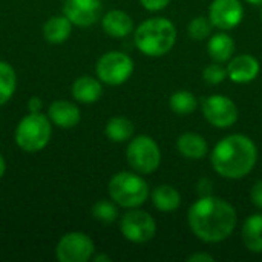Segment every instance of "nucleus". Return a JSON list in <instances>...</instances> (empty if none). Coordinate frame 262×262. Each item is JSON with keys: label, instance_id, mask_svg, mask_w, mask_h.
Returning <instances> with one entry per match:
<instances>
[{"label": "nucleus", "instance_id": "obj_1", "mask_svg": "<svg viewBox=\"0 0 262 262\" xmlns=\"http://www.w3.org/2000/svg\"><path fill=\"white\" fill-rule=\"evenodd\" d=\"M189 226L196 238L207 244H216L229 238L236 227L233 206L218 196H200L189 210Z\"/></svg>", "mask_w": 262, "mask_h": 262}, {"label": "nucleus", "instance_id": "obj_2", "mask_svg": "<svg viewBox=\"0 0 262 262\" xmlns=\"http://www.w3.org/2000/svg\"><path fill=\"white\" fill-rule=\"evenodd\" d=\"M258 160L255 143L246 135H229L223 138L213 149L210 161L215 172L229 180H241L247 177Z\"/></svg>", "mask_w": 262, "mask_h": 262}, {"label": "nucleus", "instance_id": "obj_3", "mask_svg": "<svg viewBox=\"0 0 262 262\" xmlns=\"http://www.w3.org/2000/svg\"><path fill=\"white\" fill-rule=\"evenodd\" d=\"M135 45L147 57H161L167 54L177 41L175 25L164 18L155 17L143 21L135 29Z\"/></svg>", "mask_w": 262, "mask_h": 262}, {"label": "nucleus", "instance_id": "obj_4", "mask_svg": "<svg viewBox=\"0 0 262 262\" xmlns=\"http://www.w3.org/2000/svg\"><path fill=\"white\" fill-rule=\"evenodd\" d=\"M52 127L49 117L41 112H29L23 117L15 127V143L17 146L29 154L45 149L51 140Z\"/></svg>", "mask_w": 262, "mask_h": 262}, {"label": "nucleus", "instance_id": "obj_5", "mask_svg": "<svg viewBox=\"0 0 262 262\" xmlns=\"http://www.w3.org/2000/svg\"><path fill=\"white\" fill-rule=\"evenodd\" d=\"M112 201L124 209H137L149 198V184L137 173L118 172L109 181Z\"/></svg>", "mask_w": 262, "mask_h": 262}, {"label": "nucleus", "instance_id": "obj_6", "mask_svg": "<svg viewBox=\"0 0 262 262\" xmlns=\"http://www.w3.org/2000/svg\"><path fill=\"white\" fill-rule=\"evenodd\" d=\"M126 158L134 170L147 175L158 169L161 163V152L154 138L147 135H138L130 140L126 150Z\"/></svg>", "mask_w": 262, "mask_h": 262}, {"label": "nucleus", "instance_id": "obj_7", "mask_svg": "<svg viewBox=\"0 0 262 262\" xmlns=\"http://www.w3.org/2000/svg\"><path fill=\"white\" fill-rule=\"evenodd\" d=\"M95 72L100 81L109 86H120L130 78L134 72V61L124 52L111 51L100 57Z\"/></svg>", "mask_w": 262, "mask_h": 262}, {"label": "nucleus", "instance_id": "obj_8", "mask_svg": "<svg viewBox=\"0 0 262 262\" xmlns=\"http://www.w3.org/2000/svg\"><path fill=\"white\" fill-rule=\"evenodd\" d=\"M120 230L127 241L134 244H144L155 236L157 224L147 212L134 209L123 215Z\"/></svg>", "mask_w": 262, "mask_h": 262}, {"label": "nucleus", "instance_id": "obj_9", "mask_svg": "<svg viewBox=\"0 0 262 262\" xmlns=\"http://www.w3.org/2000/svg\"><path fill=\"white\" fill-rule=\"evenodd\" d=\"M94 252V241L88 235L81 232H71L60 238L55 247V258L60 262H88Z\"/></svg>", "mask_w": 262, "mask_h": 262}, {"label": "nucleus", "instance_id": "obj_10", "mask_svg": "<svg viewBox=\"0 0 262 262\" xmlns=\"http://www.w3.org/2000/svg\"><path fill=\"white\" fill-rule=\"evenodd\" d=\"M203 114L215 127L226 129L238 121L236 104L224 95H210L203 101Z\"/></svg>", "mask_w": 262, "mask_h": 262}, {"label": "nucleus", "instance_id": "obj_11", "mask_svg": "<svg viewBox=\"0 0 262 262\" xmlns=\"http://www.w3.org/2000/svg\"><path fill=\"white\" fill-rule=\"evenodd\" d=\"M244 8L239 0H213L209 6V20L218 29H233L243 21Z\"/></svg>", "mask_w": 262, "mask_h": 262}, {"label": "nucleus", "instance_id": "obj_12", "mask_svg": "<svg viewBox=\"0 0 262 262\" xmlns=\"http://www.w3.org/2000/svg\"><path fill=\"white\" fill-rule=\"evenodd\" d=\"M63 14L75 26H92L101 15V0H64Z\"/></svg>", "mask_w": 262, "mask_h": 262}, {"label": "nucleus", "instance_id": "obj_13", "mask_svg": "<svg viewBox=\"0 0 262 262\" xmlns=\"http://www.w3.org/2000/svg\"><path fill=\"white\" fill-rule=\"evenodd\" d=\"M259 74V61L249 54L236 55L227 66V77L238 84L253 81Z\"/></svg>", "mask_w": 262, "mask_h": 262}, {"label": "nucleus", "instance_id": "obj_14", "mask_svg": "<svg viewBox=\"0 0 262 262\" xmlns=\"http://www.w3.org/2000/svg\"><path fill=\"white\" fill-rule=\"evenodd\" d=\"M48 117L55 126L63 129H71L80 123L81 114L74 103L68 100H57L49 106Z\"/></svg>", "mask_w": 262, "mask_h": 262}, {"label": "nucleus", "instance_id": "obj_15", "mask_svg": "<svg viewBox=\"0 0 262 262\" xmlns=\"http://www.w3.org/2000/svg\"><path fill=\"white\" fill-rule=\"evenodd\" d=\"M101 25L104 32L115 38H123L134 31V21L130 15L121 9H112L104 14Z\"/></svg>", "mask_w": 262, "mask_h": 262}, {"label": "nucleus", "instance_id": "obj_16", "mask_svg": "<svg viewBox=\"0 0 262 262\" xmlns=\"http://www.w3.org/2000/svg\"><path fill=\"white\" fill-rule=\"evenodd\" d=\"M72 32L71 20L63 15H54L43 25V38L51 45H61L64 43Z\"/></svg>", "mask_w": 262, "mask_h": 262}, {"label": "nucleus", "instance_id": "obj_17", "mask_svg": "<svg viewBox=\"0 0 262 262\" xmlns=\"http://www.w3.org/2000/svg\"><path fill=\"white\" fill-rule=\"evenodd\" d=\"M103 94L101 83L89 75L78 77L72 84V97L84 104H92L100 100Z\"/></svg>", "mask_w": 262, "mask_h": 262}, {"label": "nucleus", "instance_id": "obj_18", "mask_svg": "<svg viewBox=\"0 0 262 262\" xmlns=\"http://www.w3.org/2000/svg\"><path fill=\"white\" fill-rule=\"evenodd\" d=\"M177 147H178V152L189 160L204 158L209 152L207 141L201 135L193 134V132L183 134L177 141Z\"/></svg>", "mask_w": 262, "mask_h": 262}, {"label": "nucleus", "instance_id": "obj_19", "mask_svg": "<svg viewBox=\"0 0 262 262\" xmlns=\"http://www.w3.org/2000/svg\"><path fill=\"white\" fill-rule=\"evenodd\" d=\"M207 52L210 58L216 63L229 61L235 52V41L229 34L218 32L213 37H210L209 45H207Z\"/></svg>", "mask_w": 262, "mask_h": 262}, {"label": "nucleus", "instance_id": "obj_20", "mask_svg": "<svg viewBox=\"0 0 262 262\" xmlns=\"http://www.w3.org/2000/svg\"><path fill=\"white\" fill-rule=\"evenodd\" d=\"M243 241L250 252L262 253V213L252 215L246 220L243 226Z\"/></svg>", "mask_w": 262, "mask_h": 262}, {"label": "nucleus", "instance_id": "obj_21", "mask_svg": "<svg viewBox=\"0 0 262 262\" xmlns=\"http://www.w3.org/2000/svg\"><path fill=\"white\" fill-rule=\"evenodd\" d=\"M152 201L160 212H173L181 204V195L173 186L161 184L152 192Z\"/></svg>", "mask_w": 262, "mask_h": 262}, {"label": "nucleus", "instance_id": "obj_22", "mask_svg": "<svg viewBox=\"0 0 262 262\" xmlns=\"http://www.w3.org/2000/svg\"><path fill=\"white\" fill-rule=\"evenodd\" d=\"M134 123L124 117H114L107 121L106 127H104V134L106 137L114 141V143H124L127 140L132 138L134 135Z\"/></svg>", "mask_w": 262, "mask_h": 262}, {"label": "nucleus", "instance_id": "obj_23", "mask_svg": "<svg viewBox=\"0 0 262 262\" xmlns=\"http://www.w3.org/2000/svg\"><path fill=\"white\" fill-rule=\"evenodd\" d=\"M17 77L12 66L6 61H0V106L6 104L15 92Z\"/></svg>", "mask_w": 262, "mask_h": 262}, {"label": "nucleus", "instance_id": "obj_24", "mask_svg": "<svg viewBox=\"0 0 262 262\" xmlns=\"http://www.w3.org/2000/svg\"><path fill=\"white\" fill-rule=\"evenodd\" d=\"M170 109L178 115H187L196 111L198 100L196 97L189 91H178L170 97Z\"/></svg>", "mask_w": 262, "mask_h": 262}, {"label": "nucleus", "instance_id": "obj_25", "mask_svg": "<svg viewBox=\"0 0 262 262\" xmlns=\"http://www.w3.org/2000/svg\"><path fill=\"white\" fill-rule=\"evenodd\" d=\"M92 216L103 224H112L118 216V210L114 203L101 200L92 206Z\"/></svg>", "mask_w": 262, "mask_h": 262}, {"label": "nucleus", "instance_id": "obj_26", "mask_svg": "<svg viewBox=\"0 0 262 262\" xmlns=\"http://www.w3.org/2000/svg\"><path fill=\"white\" fill-rule=\"evenodd\" d=\"M212 21L207 17H195L189 26H187V32L193 40H204L210 35L212 32Z\"/></svg>", "mask_w": 262, "mask_h": 262}, {"label": "nucleus", "instance_id": "obj_27", "mask_svg": "<svg viewBox=\"0 0 262 262\" xmlns=\"http://www.w3.org/2000/svg\"><path fill=\"white\" fill-rule=\"evenodd\" d=\"M203 77H204L206 83H209V84H220L227 77V68H224L221 63L215 61V63L206 66V69L203 72Z\"/></svg>", "mask_w": 262, "mask_h": 262}, {"label": "nucleus", "instance_id": "obj_28", "mask_svg": "<svg viewBox=\"0 0 262 262\" xmlns=\"http://www.w3.org/2000/svg\"><path fill=\"white\" fill-rule=\"evenodd\" d=\"M140 2H141V5L147 11H152V12L161 11V9H164L170 3V0H140Z\"/></svg>", "mask_w": 262, "mask_h": 262}, {"label": "nucleus", "instance_id": "obj_29", "mask_svg": "<svg viewBox=\"0 0 262 262\" xmlns=\"http://www.w3.org/2000/svg\"><path fill=\"white\" fill-rule=\"evenodd\" d=\"M250 196H252V201L256 207L262 209V180L261 181H256L255 186L252 187V192H250Z\"/></svg>", "mask_w": 262, "mask_h": 262}, {"label": "nucleus", "instance_id": "obj_30", "mask_svg": "<svg viewBox=\"0 0 262 262\" xmlns=\"http://www.w3.org/2000/svg\"><path fill=\"white\" fill-rule=\"evenodd\" d=\"M210 189H213V186H212V183H210L209 180L203 178V180L198 183V193H200L201 196H209V195H212Z\"/></svg>", "mask_w": 262, "mask_h": 262}, {"label": "nucleus", "instance_id": "obj_31", "mask_svg": "<svg viewBox=\"0 0 262 262\" xmlns=\"http://www.w3.org/2000/svg\"><path fill=\"white\" fill-rule=\"evenodd\" d=\"M41 107H43V101H41L38 97L29 98V101H28V109H29V112H41Z\"/></svg>", "mask_w": 262, "mask_h": 262}, {"label": "nucleus", "instance_id": "obj_32", "mask_svg": "<svg viewBox=\"0 0 262 262\" xmlns=\"http://www.w3.org/2000/svg\"><path fill=\"white\" fill-rule=\"evenodd\" d=\"M189 262H213L215 258L212 255H207V253H195L192 256L187 258Z\"/></svg>", "mask_w": 262, "mask_h": 262}, {"label": "nucleus", "instance_id": "obj_33", "mask_svg": "<svg viewBox=\"0 0 262 262\" xmlns=\"http://www.w3.org/2000/svg\"><path fill=\"white\" fill-rule=\"evenodd\" d=\"M94 262H111V258L107 255H97L94 256Z\"/></svg>", "mask_w": 262, "mask_h": 262}, {"label": "nucleus", "instance_id": "obj_34", "mask_svg": "<svg viewBox=\"0 0 262 262\" xmlns=\"http://www.w3.org/2000/svg\"><path fill=\"white\" fill-rule=\"evenodd\" d=\"M5 170H6V163H5V160H3V157L0 155V178L3 177V173H5Z\"/></svg>", "mask_w": 262, "mask_h": 262}, {"label": "nucleus", "instance_id": "obj_35", "mask_svg": "<svg viewBox=\"0 0 262 262\" xmlns=\"http://www.w3.org/2000/svg\"><path fill=\"white\" fill-rule=\"evenodd\" d=\"M246 2H249L252 5H262V0H246Z\"/></svg>", "mask_w": 262, "mask_h": 262}, {"label": "nucleus", "instance_id": "obj_36", "mask_svg": "<svg viewBox=\"0 0 262 262\" xmlns=\"http://www.w3.org/2000/svg\"><path fill=\"white\" fill-rule=\"evenodd\" d=\"M261 18H262V17H261Z\"/></svg>", "mask_w": 262, "mask_h": 262}]
</instances>
